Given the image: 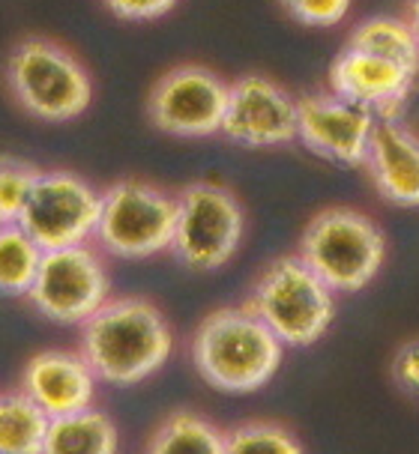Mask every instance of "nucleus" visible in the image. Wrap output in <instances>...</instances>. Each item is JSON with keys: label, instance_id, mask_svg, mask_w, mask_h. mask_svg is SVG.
Returning a JSON list of instances; mask_svg holds the SVG:
<instances>
[{"label": "nucleus", "instance_id": "7ed1b4c3", "mask_svg": "<svg viewBox=\"0 0 419 454\" xmlns=\"http://www.w3.org/2000/svg\"><path fill=\"white\" fill-rule=\"evenodd\" d=\"M189 353L207 386L228 395H249L276 377L285 344L246 305H225L201 317Z\"/></svg>", "mask_w": 419, "mask_h": 454}, {"label": "nucleus", "instance_id": "6ab92c4d", "mask_svg": "<svg viewBox=\"0 0 419 454\" xmlns=\"http://www.w3.org/2000/svg\"><path fill=\"white\" fill-rule=\"evenodd\" d=\"M147 454H225V431L201 412H171L153 431Z\"/></svg>", "mask_w": 419, "mask_h": 454}, {"label": "nucleus", "instance_id": "0eeeda50", "mask_svg": "<svg viewBox=\"0 0 419 454\" xmlns=\"http://www.w3.org/2000/svg\"><path fill=\"white\" fill-rule=\"evenodd\" d=\"M174 194V261L192 272L228 266L246 239V207L240 194L213 180H192Z\"/></svg>", "mask_w": 419, "mask_h": 454}, {"label": "nucleus", "instance_id": "412c9836", "mask_svg": "<svg viewBox=\"0 0 419 454\" xmlns=\"http://www.w3.org/2000/svg\"><path fill=\"white\" fill-rule=\"evenodd\" d=\"M225 454H303V445L285 425L243 421L225 431Z\"/></svg>", "mask_w": 419, "mask_h": 454}, {"label": "nucleus", "instance_id": "393cba45", "mask_svg": "<svg viewBox=\"0 0 419 454\" xmlns=\"http://www.w3.org/2000/svg\"><path fill=\"white\" fill-rule=\"evenodd\" d=\"M390 377L401 395L419 401V338H407L396 347L390 362Z\"/></svg>", "mask_w": 419, "mask_h": 454}, {"label": "nucleus", "instance_id": "2eb2a0df", "mask_svg": "<svg viewBox=\"0 0 419 454\" xmlns=\"http://www.w3.org/2000/svg\"><path fill=\"white\" fill-rule=\"evenodd\" d=\"M96 374L82 353L43 350L24 364L21 392L30 395L48 416H67L93 407Z\"/></svg>", "mask_w": 419, "mask_h": 454}, {"label": "nucleus", "instance_id": "aec40b11", "mask_svg": "<svg viewBox=\"0 0 419 454\" xmlns=\"http://www.w3.org/2000/svg\"><path fill=\"white\" fill-rule=\"evenodd\" d=\"M45 251L15 222L0 224V296L19 299L34 287Z\"/></svg>", "mask_w": 419, "mask_h": 454}, {"label": "nucleus", "instance_id": "6e6552de", "mask_svg": "<svg viewBox=\"0 0 419 454\" xmlns=\"http://www.w3.org/2000/svg\"><path fill=\"white\" fill-rule=\"evenodd\" d=\"M102 189L69 168H43L15 224L43 251L93 242Z\"/></svg>", "mask_w": 419, "mask_h": 454}, {"label": "nucleus", "instance_id": "9d476101", "mask_svg": "<svg viewBox=\"0 0 419 454\" xmlns=\"http://www.w3.org/2000/svg\"><path fill=\"white\" fill-rule=\"evenodd\" d=\"M28 299L36 314L60 326H82L111 299V275L102 251L84 242L45 251Z\"/></svg>", "mask_w": 419, "mask_h": 454}, {"label": "nucleus", "instance_id": "a211bd4d", "mask_svg": "<svg viewBox=\"0 0 419 454\" xmlns=\"http://www.w3.org/2000/svg\"><path fill=\"white\" fill-rule=\"evenodd\" d=\"M51 416L24 392L0 395V454H43Z\"/></svg>", "mask_w": 419, "mask_h": 454}, {"label": "nucleus", "instance_id": "5701e85b", "mask_svg": "<svg viewBox=\"0 0 419 454\" xmlns=\"http://www.w3.org/2000/svg\"><path fill=\"white\" fill-rule=\"evenodd\" d=\"M281 12L312 30L338 27L353 10V0H279Z\"/></svg>", "mask_w": 419, "mask_h": 454}, {"label": "nucleus", "instance_id": "bb28decb", "mask_svg": "<svg viewBox=\"0 0 419 454\" xmlns=\"http://www.w3.org/2000/svg\"><path fill=\"white\" fill-rule=\"evenodd\" d=\"M0 224H6V222H4V215H0Z\"/></svg>", "mask_w": 419, "mask_h": 454}, {"label": "nucleus", "instance_id": "20e7f679", "mask_svg": "<svg viewBox=\"0 0 419 454\" xmlns=\"http://www.w3.org/2000/svg\"><path fill=\"white\" fill-rule=\"evenodd\" d=\"M296 254L333 294H357L383 270L386 233L357 207H327L305 222Z\"/></svg>", "mask_w": 419, "mask_h": 454}, {"label": "nucleus", "instance_id": "39448f33", "mask_svg": "<svg viewBox=\"0 0 419 454\" xmlns=\"http://www.w3.org/2000/svg\"><path fill=\"white\" fill-rule=\"evenodd\" d=\"M246 308L281 344L312 347L333 326L336 294L303 263L300 254H281L255 278Z\"/></svg>", "mask_w": 419, "mask_h": 454}, {"label": "nucleus", "instance_id": "ddd939ff", "mask_svg": "<svg viewBox=\"0 0 419 454\" xmlns=\"http://www.w3.org/2000/svg\"><path fill=\"white\" fill-rule=\"evenodd\" d=\"M416 72L399 67L386 57L342 45V51L329 63L327 90L366 108L377 120H399L416 90Z\"/></svg>", "mask_w": 419, "mask_h": 454}, {"label": "nucleus", "instance_id": "1a4fd4ad", "mask_svg": "<svg viewBox=\"0 0 419 454\" xmlns=\"http://www.w3.org/2000/svg\"><path fill=\"white\" fill-rule=\"evenodd\" d=\"M228 87L231 81L204 63H177L153 81L144 111L156 132L180 141H204L222 135Z\"/></svg>", "mask_w": 419, "mask_h": 454}, {"label": "nucleus", "instance_id": "4be33fe9", "mask_svg": "<svg viewBox=\"0 0 419 454\" xmlns=\"http://www.w3.org/2000/svg\"><path fill=\"white\" fill-rule=\"evenodd\" d=\"M39 170L43 168L34 165L30 159L0 153V215H4V222H15L19 218L24 200L34 192Z\"/></svg>", "mask_w": 419, "mask_h": 454}, {"label": "nucleus", "instance_id": "9b49d317", "mask_svg": "<svg viewBox=\"0 0 419 454\" xmlns=\"http://www.w3.org/2000/svg\"><path fill=\"white\" fill-rule=\"evenodd\" d=\"M222 137L243 150H279L296 141V96L264 72L233 78Z\"/></svg>", "mask_w": 419, "mask_h": 454}, {"label": "nucleus", "instance_id": "f03ea898", "mask_svg": "<svg viewBox=\"0 0 419 454\" xmlns=\"http://www.w3.org/2000/svg\"><path fill=\"white\" fill-rule=\"evenodd\" d=\"M4 87L24 117L48 126L75 123L96 99L93 72L78 51L43 34H28L10 45L4 57Z\"/></svg>", "mask_w": 419, "mask_h": 454}, {"label": "nucleus", "instance_id": "f8f14e48", "mask_svg": "<svg viewBox=\"0 0 419 454\" xmlns=\"http://www.w3.org/2000/svg\"><path fill=\"white\" fill-rule=\"evenodd\" d=\"M381 120L329 90L296 96V141L312 156L342 168H362Z\"/></svg>", "mask_w": 419, "mask_h": 454}, {"label": "nucleus", "instance_id": "b1692460", "mask_svg": "<svg viewBox=\"0 0 419 454\" xmlns=\"http://www.w3.org/2000/svg\"><path fill=\"white\" fill-rule=\"evenodd\" d=\"M105 12L123 24H153L168 19L180 0H99Z\"/></svg>", "mask_w": 419, "mask_h": 454}, {"label": "nucleus", "instance_id": "a878e982", "mask_svg": "<svg viewBox=\"0 0 419 454\" xmlns=\"http://www.w3.org/2000/svg\"><path fill=\"white\" fill-rule=\"evenodd\" d=\"M405 19L414 27V34L419 39V0H405Z\"/></svg>", "mask_w": 419, "mask_h": 454}, {"label": "nucleus", "instance_id": "dca6fc26", "mask_svg": "<svg viewBox=\"0 0 419 454\" xmlns=\"http://www.w3.org/2000/svg\"><path fill=\"white\" fill-rule=\"evenodd\" d=\"M43 454H117V427L102 410H78L48 421Z\"/></svg>", "mask_w": 419, "mask_h": 454}, {"label": "nucleus", "instance_id": "423d86ee", "mask_svg": "<svg viewBox=\"0 0 419 454\" xmlns=\"http://www.w3.org/2000/svg\"><path fill=\"white\" fill-rule=\"evenodd\" d=\"M177 194L144 176H120L102 189L96 248L117 261H147L171 251Z\"/></svg>", "mask_w": 419, "mask_h": 454}, {"label": "nucleus", "instance_id": "f3484780", "mask_svg": "<svg viewBox=\"0 0 419 454\" xmlns=\"http://www.w3.org/2000/svg\"><path fill=\"white\" fill-rule=\"evenodd\" d=\"M344 45L386 57V60L399 63V67H405L419 75V39L405 15L381 12V15H372V19H362L357 27L351 30Z\"/></svg>", "mask_w": 419, "mask_h": 454}, {"label": "nucleus", "instance_id": "4468645a", "mask_svg": "<svg viewBox=\"0 0 419 454\" xmlns=\"http://www.w3.org/2000/svg\"><path fill=\"white\" fill-rule=\"evenodd\" d=\"M377 198L399 209L419 207V132L399 120H381L362 161Z\"/></svg>", "mask_w": 419, "mask_h": 454}, {"label": "nucleus", "instance_id": "f257e3e1", "mask_svg": "<svg viewBox=\"0 0 419 454\" xmlns=\"http://www.w3.org/2000/svg\"><path fill=\"white\" fill-rule=\"evenodd\" d=\"M174 350L171 323L144 296H111L82 323V356L99 383L138 386Z\"/></svg>", "mask_w": 419, "mask_h": 454}]
</instances>
